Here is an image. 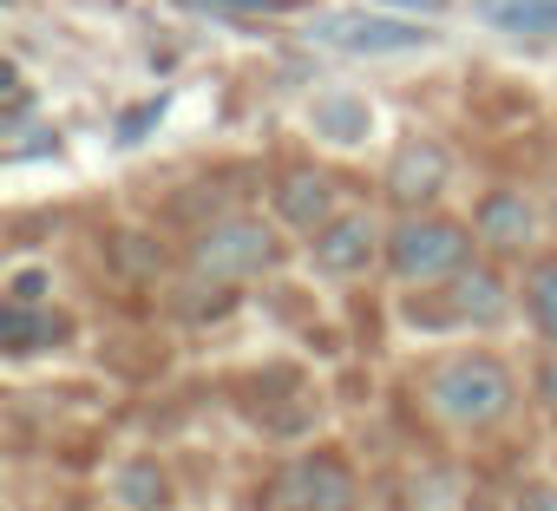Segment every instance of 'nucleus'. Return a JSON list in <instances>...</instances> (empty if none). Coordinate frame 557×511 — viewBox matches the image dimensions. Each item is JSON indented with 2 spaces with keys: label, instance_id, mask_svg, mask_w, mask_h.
<instances>
[{
  "label": "nucleus",
  "instance_id": "1",
  "mask_svg": "<svg viewBox=\"0 0 557 511\" xmlns=\"http://www.w3.org/2000/svg\"><path fill=\"white\" fill-rule=\"evenodd\" d=\"M518 407V381L498 354L485 348H466V354H446L433 374H426V413L453 433H492L505 426Z\"/></svg>",
  "mask_w": 557,
  "mask_h": 511
},
{
  "label": "nucleus",
  "instance_id": "2",
  "mask_svg": "<svg viewBox=\"0 0 557 511\" xmlns=\"http://www.w3.org/2000/svg\"><path fill=\"white\" fill-rule=\"evenodd\" d=\"M302 40L342 60H407V53H426L440 34L433 21H413L394 8H309Z\"/></svg>",
  "mask_w": 557,
  "mask_h": 511
},
{
  "label": "nucleus",
  "instance_id": "3",
  "mask_svg": "<svg viewBox=\"0 0 557 511\" xmlns=\"http://www.w3.org/2000/svg\"><path fill=\"white\" fill-rule=\"evenodd\" d=\"M472 249H479L472 223L440 216V210H413V216H400L387 229V270L407 289H440V283H453L472 263Z\"/></svg>",
  "mask_w": 557,
  "mask_h": 511
},
{
  "label": "nucleus",
  "instance_id": "4",
  "mask_svg": "<svg viewBox=\"0 0 557 511\" xmlns=\"http://www.w3.org/2000/svg\"><path fill=\"white\" fill-rule=\"evenodd\" d=\"M283 263V242H275V223L249 216V210H230L216 216L197 242H190V270L203 283H256Z\"/></svg>",
  "mask_w": 557,
  "mask_h": 511
},
{
  "label": "nucleus",
  "instance_id": "5",
  "mask_svg": "<svg viewBox=\"0 0 557 511\" xmlns=\"http://www.w3.org/2000/svg\"><path fill=\"white\" fill-rule=\"evenodd\" d=\"M511 309H518V296L505 289V276L492 263H466L453 283H440L433 296H420L407 309V322L413 328H479L485 335V328H505Z\"/></svg>",
  "mask_w": 557,
  "mask_h": 511
},
{
  "label": "nucleus",
  "instance_id": "6",
  "mask_svg": "<svg viewBox=\"0 0 557 511\" xmlns=\"http://www.w3.org/2000/svg\"><path fill=\"white\" fill-rule=\"evenodd\" d=\"M374 263H387V229H381L374 210H342L309 236V270L329 276V283H355Z\"/></svg>",
  "mask_w": 557,
  "mask_h": 511
},
{
  "label": "nucleus",
  "instance_id": "7",
  "mask_svg": "<svg viewBox=\"0 0 557 511\" xmlns=\"http://www.w3.org/2000/svg\"><path fill=\"white\" fill-rule=\"evenodd\" d=\"M446 184H453V151H446L440 138H407V145L387 158V177H381V190H387V203H394L400 216L433 210V203L446 197Z\"/></svg>",
  "mask_w": 557,
  "mask_h": 511
},
{
  "label": "nucleus",
  "instance_id": "8",
  "mask_svg": "<svg viewBox=\"0 0 557 511\" xmlns=\"http://www.w3.org/2000/svg\"><path fill=\"white\" fill-rule=\"evenodd\" d=\"M275 511H355V472L335 452H302L275 478Z\"/></svg>",
  "mask_w": 557,
  "mask_h": 511
},
{
  "label": "nucleus",
  "instance_id": "9",
  "mask_svg": "<svg viewBox=\"0 0 557 511\" xmlns=\"http://www.w3.org/2000/svg\"><path fill=\"white\" fill-rule=\"evenodd\" d=\"M472 236L492 256H531L537 236H544V216H537V203L524 190H485L472 203Z\"/></svg>",
  "mask_w": 557,
  "mask_h": 511
},
{
  "label": "nucleus",
  "instance_id": "10",
  "mask_svg": "<svg viewBox=\"0 0 557 511\" xmlns=\"http://www.w3.org/2000/svg\"><path fill=\"white\" fill-rule=\"evenodd\" d=\"M374 125H381V112H374V99H368V92L329 86V92H315V99H309V132H315L322 145H335V151L368 145V138H374Z\"/></svg>",
  "mask_w": 557,
  "mask_h": 511
},
{
  "label": "nucleus",
  "instance_id": "11",
  "mask_svg": "<svg viewBox=\"0 0 557 511\" xmlns=\"http://www.w3.org/2000/svg\"><path fill=\"white\" fill-rule=\"evenodd\" d=\"M466 14L518 47H550L557 40V0H466Z\"/></svg>",
  "mask_w": 557,
  "mask_h": 511
},
{
  "label": "nucleus",
  "instance_id": "12",
  "mask_svg": "<svg viewBox=\"0 0 557 511\" xmlns=\"http://www.w3.org/2000/svg\"><path fill=\"white\" fill-rule=\"evenodd\" d=\"M329 216H342V190L329 171H289L275 184V223H289L296 236H315Z\"/></svg>",
  "mask_w": 557,
  "mask_h": 511
},
{
  "label": "nucleus",
  "instance_id": "13",
  "mask_svg": "<svg viewBox=\"0 0 557 511\" xmlns=\"http://www.w3.org/2000/svg\"><path fill=\"white\" fill-rule=\"evenodd\" d=\"M53 341H66V322H60L53 309H21V302H8V309H0V348H8L14 361H27V354H47Z\"/></svg>",
  "mask_w": 557,
  "mask_h": 511
},
{
  "label": "nucleus",
  "instance_id": "14",
  "mask_svg": "<svg viewBox=\"0 0 557 511\" xmlns=\"http://www.w3.org/2000/svg\"><path fill=\"white\" fill-rule=\"evenodd\" d=\"M518 302H524V322L557 348V256H531V270L518 283Z\"/></svg>",
  "mask_w": 557,
  "mask_h": 511
},
{
  "label": "nucleus",
  "instance_id": "15",
  "mask_svg": "<svg viewBox=\"0 0 557 511\" xmlns=\"http://www.w3.org/2000/svg\"><path fill=\"white\" fill-rule=\"evenodd\" d=\"M112 498L125 511H171V478L158 472V459H125L112 472Z\"/></svg>",
  "mask_w": 557,
  "mask_h": 511
},
{
  "label": "nucleus",
  "instance_id": "16",
  "mask_svg": "<svg viewBox=\"0 0 557 511\" xmlns=\"http://www.w3.org/2000/svg\"><path fill=\"white\" fill-rule=\"evenodd\" d=\"M177 8L210 21H269V14H309V0H177Z\"/></svg>",
  "mask_w": 557,
  "mask_h": 511
},
{
  "label": "nucleus",
  "instance_id": "17",
  "mask_svg": "<svg viewBox=\"0 0 557 511\" xmlns=\"http://www.w3.org/2000/svg\"><path fill=\"white\" fill-rule=\"evenodd\" d=\"M47 296H53V270H47V263H21V270L8 276V302H21V309H47Z\"/></svg>",
  "mask_w": 557,
  "mask_h": 511
},
{
  "label": "nucleus",
  "instance_id": "18",
  "mask_svg": "<svg viewBox=\"0 0 557 511\" xmlns=\"http://www.w3.org/2000/svg\"><path fill=\"white\" fill-rule=\"evenodd\" d=\"M151 125H164V99H138L132 112H119L112 138H119V145H145V132H151Z\"/></svg>",
  "mask_w": 557,
  "mask_h": 511
},
{
  "label": "nucleus",
  "instance_id": "19",
  "mask_svg": "<svg viewBox=\"0 0 557 511\" xmlns=\"http://www.w3.org/2000/svg\"><path fill=\"white\" fill-rule=\"evenodd\" d=\"M511 511H557V485H550V478H531V485H518Z\"/></svg>",
  "mask_w": 557,
  "mask_h": 511
},
{
  "label": "nucleus",
  "instance_id": "20",
  "mask_svg": "<svg viewBox=\"0 0 557 511\" xmlns=\"http://www.w3.org/2000/svg\"><path fill=\"white\" fill-rule=\"evenodd\" d=\"M374 8H394V14H413V21H440V14H453V0H374Z\"/></svg>",
  "mask_w": 557,
  "mask_h": 511
},
{
  "label": "nucleus",
  "instance_id": "21",
  "mask_svg": "<svg viewBox=\"0 0 557 511\" xmlns=\"http://www.w3.org/2000/svg\"><path fill=\"white\" fill-rule=\"evenodd\" d=\"M537 400L557 413V361H544V374H537Z\"/></svg>",
  "mask_w": 557,
  "mask_h": 511
}]
</instances>
